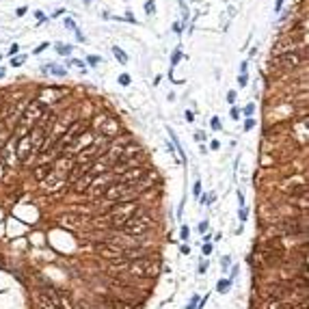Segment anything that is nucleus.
<instances>
[{
    "label": "nucleus",
    "instance_id": "nucleus-1",
    "mask_svg": "<svg viewBox=\"0 0 309 309\" xmlns=\"http://www.w3.org/2000/svg\"><path fill=\"white\" fill-rule=\"evenodd\" d=\"M151 225H153V221L145 214V210H143L137 216H132V219H128L126 223H123L121 229L126 231V234H130V236H134V234H141V231H147Z\"/></svg>",
    "mask_w": 309,
    "mask_h": 309
},
{
    "label": "nucleus",
    "instance_id": "nucleus-2",
    "mask_svg": "<svg viewBox=\"0 0 309 309\" xmlns=\"http://www.w3.org/2000/svg\"><path fill=\"white\" fill-rule=\"evenodd\" d=\"M132 197H134V195H132V190H130V184H123V182L112 184L110 188L104 190V199H106V201L119 203V201H130Z\"/></svg>",
    "mask_w": 309,
    "mask_h": 309
},
{
    "label": "nucleus",
    "instance_id": "nucleus-3",
    "mask_svg": "<svg viewBox=\"0 0 309 309\" xmlns=\"http://www.w3.org/2000/svg\"><path fill=\"white\" fill-rule=\"evenodd\" d=\"M44 110H46V104H41L39 100H35L33 104H28V108H24V115L22 119H20V123H22V128H33L35 126V121L44 115Z\"/></svg>",
    "mask_w": 309,
    "mask_h": 309
},
{
    "label": "nucleus",
    "instance_id": "nucleus-4",
    "mask_svg": "<svg viewBox=\"0 0 309 309\" xmlns=\"http://www.w3.org/2000/svg\"><path fill=\"white\" fill-rule=\"evenodd\" d=\"M82 132H85V123H82V121H74V126H69V128L63 132V137H61V141H59V147L63 149V147L69 145V143L74 141L76 137H80Z\"/></svg>",
    "mask_w": 309,
    "mask_h": 309
},
{
    "label": "nucleus",
    "instance_id": "nucleus-5",
    "mask_svg": "<svg viewBox=\"0 0 309 309\" xmlns=\"http://www.w3.org/2000/svg\"><path fill=\"white\" fill-rule=\"evenodd\" d=\"M98 251H100V255H102V257H106V260H110V264H112V262H121V260H123V249H121V246L110 244V242L100 244V246H98Z\"/></svg>",
    "mask_w": 309,
    "mask_h": 309
},
{
    "label": "nucleus",
    "instance_id": "nucleus-6",
    "mask_svg": "<svg viewBox=\"0 0 309 309\" xmlns=\"http://www.w3.org/2000/svg\"><path fill=\"white\" fill-rule=\"evenodd\" d=\"M119 178H121L123 184H134V182H139V180L145 178V169H143V167H130V169L123 171Z\"/></svg>",
    "mask_w": 309,
    "mask_h": 309
},
{
    "label": "nucleus",
    "instance_id": "nucleus-7",
    "mask_svg": "<svg viewBox=\"0 0 309 309\" xmlns=\"http://www.w3.org/2000/svg\"><path fill=\"white\" fill-rule=\"evenodd\" d=\"M65 93L63 91H56V89H41L37 93V100L41 102V104H54V102L59 98H63Z\"/></svg>",
    "mask_w": 309,
    "mask_h": 309
},
{
    "label": "nucleus",
    "instance_id": "nucleus-8",
    "mask_svg": "<svg viewBox=\"0 0 309 309\" xmlns=\"http://www.w3.org/2000/svg\"><path fill=\"white\" fill-rule=\"evenodd\" d=\"M50 173H54V164H37L35 180H37V182H46V180L50 178Z\"/></svg>",
    "mask_w": 309,
    "mask_h": 309
},
{
    "label": "nucleus",
    "instance_id": "nucleus-9",
    "mask_svg": "<svg viewBox=\"0 0 309 309\" xmlns=\"http://www.w3.org/2000/svg\"><path fill=\"white\" fill-rule=\"evenodd\" d=\"M54 121H56V115H54V112H46V110H44V115L37 119V128L50 132V126H54Z\"/></svg>",
    "mask_w": 309,
    "mask_h": 309
},
{
    "label": "nucleus",
    "instance_id": "nucleus-10",
    "mask_svg": "<svg viewBox=\"0 0 309 309\" xmlns=\"http://www.w3.org/2000/svg\"><path fill=\"white\" fill-rule=\"evenodd\" d=\"M93 180H95L93 175L87 173V175H82L80 180H76L74 184H71V186H74V190H76V192H87V188L91 186V182H93Z\"/></svg>",
    "mask_w": 309,
    "mask_h": 309
},
{
    "label": "nucleus",
    "instance_id": "nucleus-11",
    "mask_svg": "<svg viewBox=\"0 0 309 309\" xmlns=\"http://www.w3.org/2000/svg\"><path fill=\"white\" fill-rule=\"evenodd\" d=\"M61 225H71V227H80V225H89V221L85 219V216H61L59 219Z\"/></svg>",
    "mask_w": 309,
    "mask_h": 309
},
{
    "label": "nucleus",
    "instance_id": "nucleus-12",
    "mask_svg": "<svg viewBox=\"0 0 309 309\" xmlns=\"http://www.w3.org/2000/svg\"><path fill=\"white\" fill-rule=\"evenodd\" d=\"M117 132H119V123L115 119H106L104 128H102V137L110 139V137H117Z\"/></svg>",
    "mask_w": 309,
    "mask_h": 309
},
{
    "label": "nucleus",
    "instance_id": "nucleus-13",
    "mask_svg": "<svg viewBox=\"0 0 309 309\" xmlns=\"http://www.w3.org/2000/svg\"><path fill=\"white\" fill-rule=\"evenodd\" d=\"M35 305H37V309H56L54 303L50 301V298H48L44 292H37V296H35Z\"/></svg>",
    "mask_w": 309,
    "mask_h": 309
},
{
    "label": "nucleus",
    "instance_id": "nucleus-14",
    "mask_svg": "<svg viewBox=\"0 0 309 309\" xmlns=\"http://www.w3.org/2000/svg\"><path fill=\"white\" fill-rule=\"evenodd\" d=\"M112 52H115V56H117V61H119L121 65H126V63H128V54L123 52V50H121L119 46H115V48H112Z\"/></svg>",
    "mask_w": 309,
    "mask_h": 309
},
{
    "label": "nucleus",
    "instance_id": "nucleus-15",
    "mask_svg": "<svg viewBox=\"0 0 309 309\" xmlns=\"http://www.w3.org/2000/svg\"><path fill=\"white\" fill-rule=\"evenodd\" d=\"M180 59H182V50H175L173 56H171V65H178V63H180Z\"/></svg>",
    "mask_w": 309,
    "mask_h": 309
},
{
    "label": "nucleus",
    "instance_id": "nucleus-16",
    "mask_svg": "<svg viewBox=\"0 0 309 309\" xmlns=\"http://www.w3.org/2000/svg\"><path fill=\"white\" fill-rule=\"evenodd\" d=\"M119 85L128 87V85H130V76H128V74H121V76H119Z\"/></svg>",
    "mask_w": 309,
    "mask_h": 309
},
{
    "label": "nucleus",
    "instance_id": "nucleus-17",
    "mask_svg": "<svg viewBox=\"0 0 309 309\" xmlns=\"http://www.w3.org/2000/svg\"><path fill=\"white\" fill-rule=\"evenodd\" d=\"M56 50H61V54H69L71 48L69 46H63V44H56Z\"/></svg>",
    "mask_w": 309,
    "mask_h": 309
},
{
    "label": "nucleus",
    "instance_id": "nucleus-18",
    "mask_svg": "<svg viewBox=\"0 0 309 309\" xmlns=\"http://www.w3.org/2000/svg\"><path fill=\"white\" fill-rule=\"evenodd\" d=\"M229 285H231L229 281H225V279H223V281L219 283V292H227V290H229Z\"/></svg>",
    "mask_w": 309,
    "mask_h": 309
},
{
    "label": "nucleus",
    "instance_id": "nucleus-19",
    "mask_svg": "<svg viewBox=\"0 0 309 309\" xmlns=\"http://www.w3.org/2000/svg\"><path fill=\"white\" fill-rule=\"evenodd\" d=\"M246 82H249V76L240 74V76H238V85H240V87H246Z\"/></svg>",
    "mask_w": 309,
    "mask_h": 309
},
{
    "label": "nucleus",
    "instance_id": "nucleus-20",
    "mask_svg": "<svg viewBox=\"0 0 309 309\" xmlns=\"http://www.w3.org/2000/svg\"><path fill=\"white\" fill-rule=\"evenodd\" d=\"M229 264H231V257H229V255H225V257H223V271H227V266H229Z\"/></svg>",
    "mask_w": 309,
    "mask_h": 309
},
{
    "label": "nucleus",
    "instance_id": "nucleus-21",
    "mask_svg": "<svg viewBox=\"0 0 309 309\" xmlns=\"http://www.w3.org/2000/svg\"><path fill=\"white\" fill-rule=\"evenodd\" d=\"M212 128H214V130H221V121H219V117H214V119H212Z\"/></svg>",
    "mask_w": 309,
    "mask_h": 309
},
{
    "label": "nucleus",
    "instance_id": "nucleus-22",
    "mask_svg": "<svg viewBox=\"0 0 309 309\" xmlns=\"http://www.w3.org/2000/svg\"><path fill=\"white\" fill-rule=\"evenodd\" d=\"M255 126V119H246V123H244V130H251Z\"/></svg>",
    "mask_w": 309,
    "mask_h": 309
},
{
    "label": "nucleus",
    "instance_id": "nucleus-23",
    "mask_svg": "<svg viewBox=\"0 0 309 309\" xmlns=\"http://www.w3.org/2000/svg\"><path fill=\"white\" fill-rule=\"evenodd\" d=\"M203 253H205V255H210V253H212V244H210V242H205V244H203Z\"/></svg>",
    "mask_w": 309,
    "mask_h": 309
},
{
    "label": "nucleus",
    "instance_id": "nucleus-24",
    "mask_svg": "<svg viewBox=\"0 0 309 309\" xmlns=\"http://www.w3.org/2000/svg\"><path fill=\"white\" fill-rule=\"evenodd\" d=\"M35 17H37V24H41V22H44V20H46V15L41 13V11H37V13H35Z\"/></svg>",
    "mask_w": 309,
    "mask_h": 309
},
{
    "label": "nucleus",
    "instance_id": "nucleus-25",
    "mask_svg": "<svg viewBox=\"0 0 309 309\" xmlns=\"http://www.w3.org/2000/svg\"><path fill=\"white\" fill-rule=\"evenodd\" d=\"M197 303H199V298H197V296H192V301L188 303V307H186V309H195V305H197Z\"/></svg>",
    "mask_w": 309,
    "mask_h": 309
},
{
    "label": "nucleus",
    "instance_id": "nucleus-26",
    "mask_svg": "<svg viewBox=\"0 0 309 309\" xmlns=\"http://www.w3.org/2000/svg\"><path fill=\"white\" fill-rule=\"evenodd\" d=\"M65 24H67V28H71V30H78L76 24H74V20H65Z\"/></svg>",
    "mask_w": 309,
    "mask_h": 309
},
{
    "label": "nucleus",
    "instance_id": "nucleus-27",
    "mask_svg": "<svg viewBox=\"0 0 309 309\" xmlns=\"http://www.w3.org/2000/svg\"><path fill=\"white\" fill-rule=\"evenodd\" d=\"M98 63H100L98 56H89V65H98Z\"/></svg>",
    "mask_w": 309,
    "mask_h": 309
},
{
    "label": "nucleus",
    "instance_id": "nucleus-28",
    "mask_svg": "<svg viewBox=\"0 0 309 309\" xmlns=\"http://www.w3.org/2000/svg\"><path fill=\"white\" fill-rule=\"evenodd\" d=\"M48 48V44H41L39 48H35V54H39V52H44V50Z\"/></svg>",
    "mask_w": 309,
    "mask_h": 309
},
{
    "label": "nucleus",
    "instance_id": "nucleus-29",
    "mask_svg": "<svg viewBox=\"0 0 309 309\" xmlns=\"http://www.w3.org/2000/svg\"><path fill=\"white\" fill-rule=\"evenodd\" d=\"M11 63H13V65H22V63H24V56H20V59H13Z\"/></svg>",
    "mask_w": 309,
    "mask_h": 309
},
{
    "label": "nucleus",
    "instance_id": "nucleus-30",
    "mask_svg": "<svg viewBox=\"0 0 309 309\" xmlns=\"http://www.w3.org/2000/svg\"><path fill=\"white\" fill-rule=\"evenodd\" d=\"M147 13H153V0H149V3H147Z\"/></svg>",
    "mask_w": 309,
    "mask_h": 309
},
{
    "label": "nucleus",
    "instance_id": "nucleus-31",
    "mask_svg": "<svg viewBox=\"0 0 309 309\" xmlns=\"http://www.w3.org/2000/svg\"><path fill=\"white\" fill-rule=\"evenodd\" d=\"M173 30L175 33H182V24H173Z\"/></svg>",
    "mask_w": 309,
    "mask_h": 309
},
{
    "label": "nucleus",
    "instance_id": "nucleus-32",
    "mask_svg": "<svg viewBox=\"0 0 309 309\" xmlns=\"http://www.w3.org/2000/svg\"><path fill=\"white\" fill-rule=\"evenodd\" d=\"M186 119H188V121H195V115H192L190 110H186Z\"/></svg>",
    "mask_w": 309,
    "mask_h": 309
},
{
    "label": "nucleus",
    "instance_id": "nucleus-33",
    "mask_svg": "<svg viewBox=\"0 0 309 309\" xmlns=\"http://www.w3.org/2000/svg\"><path fill=\"white\" fill-rule=\"evenodd\" d=\"M227 100H229V102H234V100H236V93H234V91H229V93H227Z\"/></svg>",
    "mask_w": 309,
    "mask_h": 309
},
{
    "label": "nucleus",
    "instance_id": "nucleus-34",
    "mask_svg": "<svg viewBox=\"0 0 309 309\" xmlns=\"http://www.w3.org/2000/svg\"><path fill=\"white\" fill-rule=\"evenodd\" d=\"M3 76H5V69H3V67H0V78H3Z\"/></svg>",
    "mask_w": 309,
    "mask_h": 309
},
{
    "label": "nucleus",
    "instance_id": "nucleus-35",
    "mask_svg": "<svg viewBox=\"0 0 309 309\" xmlns=\"http://www.w3.org/2000/svg\"><path fill=\"white\" fill-rule=\"evenodd\" d=\"M85 3H91V0H85Z\"/></svg>",
    "mask_w": 309,
    "mask_h": 309
},
{
    "label": "nucleus",
    "instance_id": "nucleus-36",
    "mask_svg": "<svg viewBox=\"0 0 309 309\" xmlns=\"http://www.w3.org/2000/svg\"><path fill=\"white\" fill-rule=\"evenodd\" d=\"M0 104H3V102H0Z\"/></svg>",
    "mask_w": 309,
    "mask_h": 309
}]
</instances>
